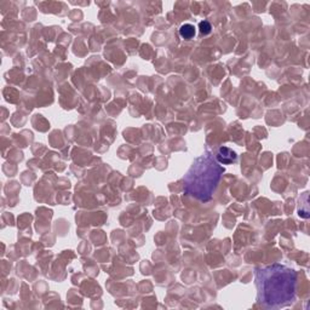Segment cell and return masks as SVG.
<instances>
[{"instance_id": "6da1fadb", "label": "cell", "mask_w": 310, "mask_h": 310, "mask_svg": "<svg viewBox=\"0 0 310 310\" xmlns=\"http://www.w3.org/2000/svg\"><path fill=\"white\" fill-rule=\"evenodd\" d=\"M257 299L266 309L291 306L296 299L297 274L282 264H272L256 272Z\"/></svg>"}, {"instance_id": "7a4b0ae2", "label": "cell", "mask_w": 310, "mask_h": 310, "mask_svg": "<svg viewBox=\"0 0 310 310\" xmlns=\"http://www.w3.org/2000/svg\"><path fill=\"white\" fill-rule=\"evenodd\" d=\"M224 169L214 156L205 154L193 163L184 177V192L200 201H208L213 195Z\"/></svg>"}, {"instance_id": "3957f363", "label": "cell", "mask_w": 310, "mask_h": 310, "mask_svg": "<svg viewBox=\"0 0 310 310\" xmlns=\"http://www.w3.org/2000/svg\"><path fill=\"white\" fill-rule=\"evenodd\" d=\"M216 160L222 165H230L238 160V154L228 147H221L217 152Z\"/></svg>"}, {"instance_id": "277c9868", "label": "cell", "mask_w": 310, "mask_h": 310, "mask_svg": "<svg viewBox=\"0 0 310 310\" xmlns=\"http://www.w3.org/2000/svg\"><path fill=\"white\" fill-rule=\"evenodd\" d=\"M179 34H181L182 38L189 40V39H192L195 35V27L190 25V23H185V25L179 28Z\"/></svg>"}, {"instance_id": "5b68a950", "label": "cell", "mask_w": 310, "mask_h": 310, "mask_svg": "<svg viewBox=\"0 0 310 310\" xmlns=\"http://www.w3.org/2000/svg\"><path fill=\"white\" fill-rule=\"evenodd\" d=\"M199 29H200V33L204 34V35H207V34L211 33V25L207 21H203V22L199 23Z\"/></svg>"}]
</instances>
